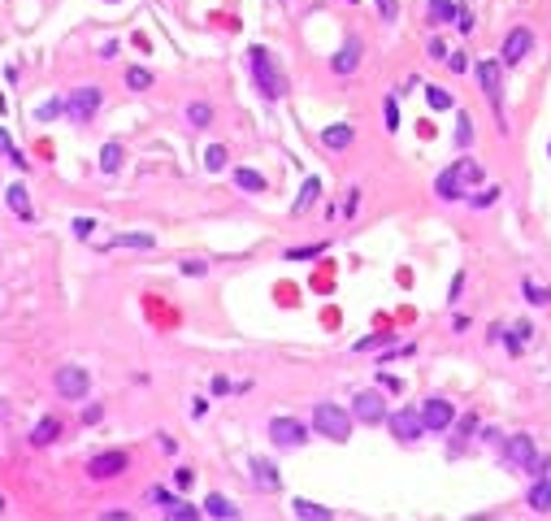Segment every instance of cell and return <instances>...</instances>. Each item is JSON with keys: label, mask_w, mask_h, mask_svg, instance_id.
Listing matches in <instances>:
<instances>
[{"label": "cell", "mask_w": 551, "mask_h": 521, "mask_svg": "<svg viewBox=\"0 0 551 521\" xmlns=\"http://www.w3.org/2000/svg\"><path fill=\"white\" fill-rule=\"evenodd\" d=\"M0 156H14V139L5 131H0Z\"/></svg>", "instance_id": "53"}, {"label": "cell", "mask_w": 551, "mask_h": 521, "mask_svg": "<svg viewBox=\"0 0 551 521\" xmlns=\"http://www.w3.org/2000/svg\"><path fill=\"white\" fill-rule=\"evenodd\" d=\"M248 66H252V79H256V87H261L265 100H283L287 96V74L273 66V57H269L261 44L248 48Z\"/></svg>", "instance_id": "3"}, {"label": "cell", "mask_w": 551, "mask_h": 521, "mask_svg": "<svg viewBox=\"0 0 551 521\" xmlns=\"http://www.w3.org/2000/svg\"><path fill=\"white\" fill-rule=\"evenodd\" d=\"M378 383L387 387V391H400V378H391V374H378Z\"/></svg>", "instance_id": "54"}, {"label": "cell", "mask_w": 551, "mask_h": 521, "mask_svg": "<svg viewBox=\"0 0 551 521\" xmlns=\"http://www.w3.org/2000/svg\"><path fill=\"white\" fill-rule=\"evenodd\" d=\"M456 31H460V35H473V14H469V9L456 14Z\"/></svg>", "instance_id": "43"}, {"label": "cell", "mask_w": 551, "mask_h": 521, "mask_svg": "<svg viewBox=\"0 0 551 521\" xmlns=\"http://www.w3.org/2000/svg\"><path fill=\"white\" fill-rule=\"evenodd\" d=\"M352 139H356V131H352L348 122H335V126H325V131H321V143H325V148H335V152L352 148Z\"/></svg>", "instance_id": "16"}, {"label": "cell", "mask_w": 551, "mask_h": 521, "mask_svg": "<svg viewBox=\"0 0 551 521\" xmlns=\"http://www.w3.org/2000/svg\"><path fill=\"white\" fill-rule=\"evenodd\" d=\"M538 460V447H534V439L530 435H512V439H504V465H512V469H521V474H530V465Z\"/></svg>", "instance_id": "11"}, {"label": "cell", "mask_w": 551, "mask_h": 521, "mask_svg": "<svg viewBox=\"0 0 551 521\" xmlns=\"http://www.w3.org/2000/svg\"><path fill=\"white\" fill-rule=\"evenodd\" d=\"M61 113H66V100H44L35 118H39V122H52V118H61Z\"/></svg>", "instance_id": "33"}, {"label": "cell", "mask_w": 551, "mask_h": 521, "mask_svg": "<svg viewBox=\"0 0 551 521\" xmlns=\"http://www.w3.org/2000/svg\"><path fill=\"white\" fill-rule=\"evenodd\" d=\"M448 66H452L456 74H465V70H469V52H452V57H448Z\"/></svg>", "instance_id": "46"}, {"label": "cell", "mask_w": 551, "mask_h": 521, "mask_svg": "<svg viewBox=\"0 0 551 521\" xmlns=\"http://www.w3.org/2000/svg\"><path fill=\"white\" fill-rule=\"evenodd\" d=\"M52 387H57V395H61V400L79 404V400H87V391H91V374L83 370V365H66V370H57Z\"/></svg>", "instance_id": "6"}, {"label": "cell", "mask_w": 551, "mask_h": 521, "mask_svg": "<svg viewBox=\"0 0 551 521\" xmlns=\"http://www.w3.org/2000/svg\"><path fill=\"white\" fill-rule=\"evenodd\" d=\"M252 474H256V487H265V491H278V487H283L278 465L265 460V456H252Z\"/></svg>", "instance_id": "15"}, {"label": "cell", "mask_w": 551, "mask_h": 521, "mask_svg": "<svg viewBox=\"0 0 551 521\" xmlns=\"http://www.w3.org/2000/svg\"><path fill=\"white\" fill-rule=\"evenodd\" d=\"M156 439H161V452H165V456L178 452V439H174V435H156Z\"/></svg>", "instance_id": "49"}, {"label": "cell", "mask_w": 551, "mask_h": 521, "mask_svg": "<svg viewBox=\"0 0 551 521\" xmlns=\"http://www.w3.org/2000/svg\"><path fill=\"white\" fill-rule=\"evenodd\" d=\"M126 465H131V456H126V452H100V456H91V460H87V474H91L96 482H108V478L126 474Z\"/></svg>", "instance_id": "13"}, {"label": "cell", "mask_w": 551, "mask_h": 521, "mask_svg": "<svg viewBox=\"0 0 551 521\" xmlns=\"http://www.w3.org/2000/svg\"><path fill=\"white\" fill-rule=\"evenodd\" d=\"M382 118H387V131H391V135L400 131V104H395V96H387V104H382Z\"/></svg>", "instance_id": "34"}, {"label": "cell", "mask_w": 551, "mask_h": 521, "mask_svg": "<svg viewBox=\"0 0 551 521\" xmlns=\"http://www.w3.org/2000/svg\"><path fill=\"white\" fill-rule=\"evenodd\" d=\"M113 243H118V248H152L156 239H152V235H118Z\"/></svg>", "instance_id": "37"}, {"label": "cell", "mask_w": 551, "mask_h": 521, "mask_svg": "<svg viewBox=\"0 0 551 521\" xmlns=\"http://www.w3.org/2000/svg\"><path fill=\"white\" fill-rule=\"evenodd\" d=\"M235 187H239V191H252V196H261V191H265V178H261L256 170H235Z\"/></svg>", "instance_id": "29"}, {"label": "cell", "mask_w": 551, "mask_h": 521, "mask_svg": "<svg viewBox=\"0 0 551 521\" xmlns=\"http://www.w3.org/2000/svg\"><path fill=\"white\" fill-rule=\"evenodd\" d=\"M5 109H9V100H5V96H0V113H5Z\"/></svg>", "instance_id": "55"}, {"label": "cell", "mask_w": 551, "mask_h": 521, "mask_svg": "<svg viewBox=\"0 0 551 521\" xmlns=\"http://www.w3.org/2000/svg\"><path fill=\"white\" fill-rule=\"evenodd\" d=\"M534 52V31L530 26H512L508 35H504V48H500V61L504 66H517V61H525Z\"/></svg>", "instance_id": "10"}, {"label": "cell", "mask_w": 551, "mask_h": 521, "mask_svg": "<svg viewBox=\"0 0 551 521\" xmlns=\"http://www.w3.org/2000/svg\"><path fill=\"white\" fill-rule=\"evenodd\" d=\"M530 508H534V512H551V474L534 478V487H530Z\"/></svg>", "instance_id": "21"}, {"label": "cell", "mask_w": 551, "mask_h": 521, "mask_svg": "<svg viewBox=\"0 0 551 521\" xmlns=\"http://www.w3.org/2000/svg\"><path fill=\"white\" fill-rule=\"evenodd\" d=\"M425 104H430L434 113H443V109H452V104H456V96L448 87H425Z\"/></svg>", "instance_id": "27"}, {"label": "cell", "mask_w": 551, "mask_h": 521, "mask_svg": "<svg viewBox=\"0 0 551 521\" xmlns=\"http://www.w3.org/2000/svg\"><path fill=\"white\" fill-rule=\"evenodd\" d=\"M373 5H378L382 22H395V18H400V0H373Z\"/></svg>", "instance_id": "39"}, {"label": "cell", "mask_w": 551, "mask_h": 521, "mask_svg": "<svg viewBox=\"0 0 551 521\" xmlns=\"http://www.w3.org/2000/svg\"><path fill=\"white\" fill-rule=\"evenodd\" d=\"M126 87H131V91H148V87H152V70L131 66V70H126Z\"/></svg>", "instance_id": "31"}, {"label": "cell", "mask_w": 551, "mask_h": 521, "mask_svg": "<svg viewBox=\"0 0 551 521\" xmlns=\"http://www.w3.org/2000/svg\"><path fill=\"white\" fill-rule=\"evenodd\" d=\"M122 156H126L122 143H104L100 148V174H118L122 170Z\"/></svg>", "instance_id": "24"}, {"label": "cell", "mask_w": 551, "mask_h": 521, "mask_svg": "<svg viewBox=\"0 0 551 521\" xmlns=\"http://www.w3.org/2000/svg\"><path fill=\"white\" fill-rule=\"evenodd\" d=\"M369 348H391V335H378V339H360L356 352H369Z\"/></svg>", "instance_id": "42"}, {"label": "cell", "mask_w": 551, "mask_h": 521, "mask_svg": "<svg viewBox=\"0 0 551 521\" xmlns=\"http://www.w3.org/2000/svg\"><path fill=\"white\" fill-rule=\"evenodd\" d=\"M495 200H500V187H486V191H482V196H473L469 204H473V208H490Z\"/></svg>", "instance_id": "40"}, {"label": "cell", "mask_w": 551, "mask_h": 521, "mask_svg": "<svg viewBox=\"0 0 551 521\" xmlns=\"http://www.w3.org/2000/svg\"><path fill=\"white\" fill-rule=\"evenodd\" d=\"M425 52H430V61H448V57H452V52H448V44H443V35H430Z\"/></svg>", "instance_id": "36"}, {"label": "cell", "mask_w": 551, "mask_h": 521, "mask_svg": "<svg viewBox=\"0 0 551 521\" xmlns=\"http://www.w3.org/2000/svg\"><path fill=\"white\" fill-rule=\"evenodd\" d=\"M482 178H486L482 161L460 156V161H452L443 174L434 178V191H438V200H465V191H469V187H482Z\"/></svg>", "instance_id": "1"}, {"label": "cell", "mask_w": 551, "mask_h": 521, "mask_svg": "<svg viewBox=\"0 0 551 521\" xmlns=\"http://www.w3.org/2000/svg\"><path fill=\"white\" fill-rule=\"evenodd\" d=\"M57 435H61V422H57V417H39L35 430H31V443H35V447H48V443H57Z\"/></svg>", "instance_id": "19"}, {"label": "cell", "mask_w": 551, "mask_h": 521, "mask_svg": "<svg viewBox=\"0 0 551 521\" xmlns=\"http://www.w3.org/2000/svg\"><path fill=\"white\" fill-rule=\"evenodd\" d=\"M5 200H9V208H14L22 222H35V208H31V200H26V187H22V183H14V187L5 191Z\"/></svg>", "instance_id": "22"}, {"label": "cell", "mask_w": 551, "mask_h": 521, "mask_svg": "<svg viewBox=\"0 0 551 521\" xmlns=\"http://www.w3.org/2000/svg\"><path fill=\"white\" fill-rule=\"evenodd\" d=\"M91 231H96L91 218H74V235H79V239H91Z\"/></svg>", "instance_id": "44"}, {"label": "cell", "mask_w": 551, "mask_h": 521, "mask_svg": "<svg viewBox=\"0 0 551 521\" xmlns=\"http://www.w3.org/2000/svg\"><path fill=\"white\" fill-rule=\"evenodd\" d=\"M521 295H525L530 304H551V291H547V287H538L534 278H521Z\"/></svg>", "instance_id": "32"}, {"label": "cell", "mask_w": 551, "mask_h": 521, "mask_svg": "<svg viewBox=\"0 0 551 521\" xmlns=\"http://www.w3.org/2000/svg\"><path fill=\"white\" fill-rule=\"evenodd\" d=\"M352 417L360 426H382L391 417V408H387V400H382L378 391H360L356 400H352Z\"/></svg>", "instance_id": "9"}, {"label": "cell", "mask_w": 551, "mask_h": 521, "mask_svg": "<svg viewBox=\"0 0 551 521\" xmlns=\"http://www.w3.org/2000/svg\"><path fill=\"white\" fill-rule=\"evenodd\" d=\"M325 252V243H313V248H291L287 252V260H313V256H321Z\"/></svg>", "instance_id": "38"}, {"label": "cell", "mask_w": 551, "mask_h": 521, "mask_svg": "<svg viewBox=\"0 0 551 521\" xmlns=\"http://www.w3.org/2000/svg\"><path fill=\"white\" fill-rule=\"evenodd\" d=\"M356 66H360V39H356V35H348V39H343V48L335 52V57H330V70H335V74H356Z\"/></svg>", "instance_id": "14"}, {"label": "cell", "mask_w": 551, "mask_h": 521, "mask_svg": "<svg viewBox=\"0 0 551 521\" xmlns=\"http://www.w3.org/2000/svg\"><path fill=\"white\" fill-rule=\"evenodd\" d=\"M187 122H191L196 131H208V126H213V104L191 100V104H187Z\"/></svg>", "instance_id": "25"}, {"label": "cell", "mask_w": 551, "mask_h": 521, "mask_svg": "<svg viewBox=\"0 0 551 521\" xmlns=\"http://www.w3.org/2000/svg\"><path fill=\"white\" fill-rule=\"evenodd\" d=\"M108 5H118V0H108Z\"/></svg>", "instance_id": "56"}, {"label": "cell", "mask_w": 551, "mask_h": 521, "mask_svg": "<svg viewBox=\"0 0 551 521\" xmlns=\"http://www.w3.org/2000/svg\"><path fill=\"white\" fill-rule=\"evenodd\" d=\"M456 143H460V148L473 143V118H469V113H460V122H456Z\"/></svg>", "instance_id": "35"}, {"label": "cell", "mask_w": 551, "mask_h": 521, "mask_svg": "<svg viewBox=\"0 0 551 521\" xmlns=\"http://www.w3.org/2000/svg\"><path fill=\"white\" fill-rule=\"evenodd\" d=\"M269 439L278 447H300L308 439V426L295 422V417H269Z\"/></svg>", "instance_id": "12"}, {"label": "cell", "mask_w": 551, "mask_h": 521, "mask_svg": "<svg viewBox=\"0 0 551 521\" xmlns=\"http://www.w3.org/2000/svg\"><path fill=\"white\" fill-rule=\"evenodd\" d=\"M165 517H174V521H200V517H204V508H196V504L178 500L174 508H165Z\"/></svg>", "instance_id": "30"}, {"label": "cell", "mask_w": 551, "mask_h": 521, "mask_svg": "<svg viewBox=\"0 0 551 521\" xmlns=\"http://www.w3.org/2000/svg\"><path fill=\"white\" fill-rule=\"evenodd\" d=\"M100 417H104V408H100V404H87V408H83V426H96Z\"/></svg>", "instance_id": "47"}, {"label": "cell", "mask_w": 551, "mask_h": 521, "mask_svg": "<svg viewBox=\"0 0 551 521\" xmlns=\"http://www.w3.org/2000/svg\"><path fill=\"white\" fill-rule=\"evenodd\" d=\"M204 517H217V521H235V517H239V508H235L226 495H217V491H213V495H204Z\"/></svg>", "instance_id": "17"}, {"label": "cell", "mask_w": 551, "mask_h": 521, "mask_svg": "<svg viewBox=\"0 0 551 521\" xmlns=\"http://www.w3.org/2000/svg\"><path fill=\"white\" fill-rule=\"evenodd\" d=\"M317 196H321V178H308V183L300 187V200L291 204V213H304V208H313V204H317Z\"/></svg>", "instance_id": "26"}, {"label": "cell", "mask_w": 551, "mask_h": 521, "mask_svg": "<svg viewBox=\"0 0 551 521\" xmlns=\"http://www.w3.org/2000/svg\"><path fill=\"white\" fill-rule=\"evenodd\" d=\"M348 5H356V0H348Z\"/></svg>", "instance_id": "57"}, {"label": "cell", "mask_w": 551, "mask_h": 521, "mask_svg": "<svg viewBox=\"0 0 551 521\" xmlns=\"http://www.w3.org/2000/svg\"><path fill=\"white\" fill-rule=\"evenodd\" d=\"M204 413H208V400H204V395H196V400H191V422H200Z\"/></svg>", "instance_id": "48"}, {"label": "cell", "mask_w": 551, "mask_h": 521, "mask_svg": "<svg viewBox=\"0 0 551 521\" xmlns=\"http://www.w3.org/2000/svg\"><path fill=\"white\" fill-rule=\"evenodd\" d=\"M291 517H300V521H330L335 512H330L325 504H313V500H291Z\"/></svg>", "instance_id": "20"}, {"label": "cell", "mask_w": 551, "mask_h": 521, "mask_svg": "<svg viewBox=\"0 0 551 521\" xmlns=\"http://www.w3.org/2000/svg\"><path fill=\"white\" fill-rule=\"evenodd\" d=\"M530 335H534V326H530V322H517V326L504 330V348H508L512 356H521V352L530 348Z\"/></svg>", "instance_id": "18"}, {"label": "cell", "mask_w": 551, "mask_h": 521, "mask_svg": "<svg viewBox=\"0 0 551 521\" xmlns=\"http://www.w3.org/2000/svg\"><path fill=\"white\" fill-rule=\"evenodd\" d=\"M174 482H178V491H187L196 482V469H174Z\"/></svg>", "instance_id": "45"}, {"label": "cell", "mask_w": 551, "mask_h": 521, "mask_svg": "<svg viewBox=\"0 0 551 521\" xmlns=\"http://www.w3.org/2000/svg\"><path fill=\"white\" fill-rule=\"evenodd\" d=\"M226 161H231V152H226L222 143H213V148L204 152V170H208V174H222V170H226Z\"/></svg>", "instance_id": "28"}, {"label": "cell", "mask_w": 551, "mask_h": 521, "mask_svg": "<svg viewBox=\"0 0 551 521\" xmlns=\"http://www.w3.org/2000/svg\"><path fill=\"white\" fill-rule=\"evenodd\" d=\"M61 100H66V118H70L74 126H87V122L100 113V104H104V91H100V87H91V83H83V87L66 91Z\"/></svg>", "instance_id": "4"}, {"label": "cell", "mask_w": 551, "mask_h": 521, "mask_svg": "<svg viewBox=\"0 0 551 521\" xmlns=\"http://www.w3.org/2000/svg\"><path fill=\"white\" fill-rule=\"evenodd\" d=\"M356 208H360V187H356V191L348 196V208H343V218H352V213H356Z\"/></svg>", "instance_id": "50"}, {"label": "cell", "mask_w": 551, "mask_h": 521, "mask_svg": "<svg viewBox=\"0 0 551 521\" xmlns=\"http://www.w3.org/2000/svg\"><path fill=\"white\" fill-rule=\"evenodd\" d=\"M183 274H187V278H204L208 265H204V260H183Z\"/></svg>", "instance_id": "41"}, {"label": "cell", "mask_w": 551, "mask_h": 521, "mask_svg": "<svg viewBox=\"0 0 551 521\" xmlns=\"http://www.w3.org/2000/svg\"><path fill=\"white\" fill-rule=\"evenodd\" d=\"M352 426H356L352 408H343V404H335V400L313 404V430H317L321 439H330V443H348V439H352Z\"/></svg>", "instance_id": "2"}, {"label": "cell", "mask_w": 551, "mask_h": 521, "mask_svg": "<svg viewBox=\"0 0 551 521\" xmlns=\"http://www.w3.org/2000/svg\"><path fill=\"white\" fill-rule=\"evenodd\" d=\"M387 426H391V435H395V443H417L421 435H425V422H421V408L413 413V408H395L391 417H387Z\"/></svg>", "instance_id": "8"}, {"label": "cell", "mask_w": 551, "mask_h": 521, "mask_svg": "<svg viewBox=\"0 0 551 521\" xmlns=\"http://www.w3.org/2000/svg\"><path fill=\"white\" fill-rule=\"evenodd\" d=\"M456 14H460V5H456V0H430V22L434 26H456Z\"/></svg>", "instance_id": "23"}, {"label": "cell", "mask_w": 551, "mask_h": 521, "mask_svg": "<svg viewBox=\"0 0 551 521\" xmlns=\"http://www.w3.org/2000/svg\"><path fill=\"white\" fill-rule=\"evenodd\" d=\"M100 57H104V61L118 57V39H104V44H100Z\"/></svg>", "instance_id": "51"}, {"label": "cell", "mask_w": 551, "mask_h": 521, "mask_svg": "<svg viewBox=\"0 0 551 521\" xmlns=\"http://www.w3.org/2000/svg\"><path fill=\"white\" fill-rule=\"evenodd\" d=\"M226 391H235L231 378H213V395H226Z\"/></svg>", "instance_id": "52"}, {"label": "cell", "mask_w": 551, "mask_h": 521, "mask_svg": "<svg viewBox=\"0 0 551 521\" xmlns=\"http://www.w3.org/2000/svg\"><path fill=\"white\" fill-rule=\"evenodd\" d=\"M473 79H477V87L486 91V100L495 104V113H500V122H504V61L482 57V61L473 66Z\"/></svg>", "instance_id": "5"}, {"label": "cell", "mask_w": 551, "mask_h": 521, "mask_svg": "<svg viewBox=\"0 0 551 521\" xmlns=\"http://www.w3.org/2000/svg\"><path fill=\"white\" fill-rule=\"evenodd\" d=\"M456 404L452 400H443V395H430L425 404H421V422H425V430H434V435H448L452 426H456Z\"/></svg>", "instance_id": "7"}]
</instances>
